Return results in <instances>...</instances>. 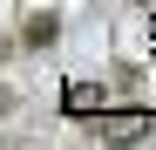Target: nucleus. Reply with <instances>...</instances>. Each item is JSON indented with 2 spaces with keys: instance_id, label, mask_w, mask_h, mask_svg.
Listing matches in <instances>:
<instances>
[{
  "instance_id": "1",
  "label": "nucleus",
  "mask_w": 156,
  "mask_h": 150,
  "mask_svg": "<svg viewBox=\"0 0 156 150\" xmlns=\"http://www.w3.org/2000/svg\"><path fill=\"white\" fill-rule=\"evenodd\" d=\"M61 109L68 116H102V109H109V89H102V82H68L61 89Z\"/></svg>"
},
{
  "instance_id": "2",
  "label": "nucleus",
  "mask_w": 156,
  "mask_h": 150,
  "mask_svg": "<svg viewBox=\"0 0 156 150\" xmlns=\"http://www.w3.org/2000/svg\"><path fill=\"white\" fill-rule=\"evenodd\" d=\"M55 34H61L55 7H34L27 21H20V48H55Z\"/></svg>"
},
{
  "instance_id": "3",
  "label": "nucleus",
  "mask_w": 156,
  "mask_h": 150,
  "mask_svg": "<svg viewBox=\"0 0 156 150\" xmlns=\"http://www.w3.org/2000/svg\"><path fill=\"white\" fill-rule=\"evenodd\" d=\"M143 130H149V109H115V116L102 109V137H143Z\"/></svg>"
}]
</instances>
